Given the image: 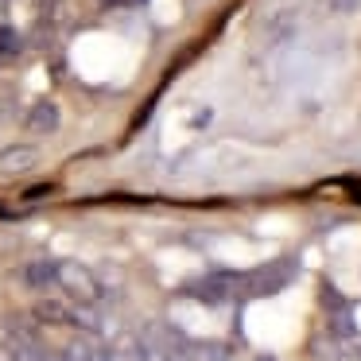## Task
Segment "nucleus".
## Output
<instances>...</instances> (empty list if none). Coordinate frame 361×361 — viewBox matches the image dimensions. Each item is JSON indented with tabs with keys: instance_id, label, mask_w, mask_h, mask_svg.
Here are the masks:
<instances>
[{
	"instance_id": "1",
	"label": "nucleus",
	"mask_w": 361,
	"mask_h": 361,
	"mask_svg": "<svg viewBox=\"0 0 361 361\" xmlns=\"http://www.w3.org/2000/svg\"><path fill=\"white\" fill-rule=\"evenodd\" d=\"M55 288H63L78 307H94L97 299H102V283H97V276L90 272L86 264H78V260H59L55 264Z\"/></svg>"
},
{
	"instance_id": "2",
	"label": "nucleus",
	"mask_w": 361,
	"mask_h": 361,
	"mask_svg": "<svg viewBox=\"0 0 361 361\" xmlns=\"http://www.w3.org/2000/svg\"><path fill=\"white\" fill-rule=\"evenodd\" d=\"M291 276H295V264L291 260H272V264L257 268L249 276H237V291L241 295H272V291L288 288Z\"/></svg>"
},
{
	"instance_id": "3",
	"label": "nucleus",
	"mask_w": 361,
	"mask_h": 361,
	"mask_svg": "<svg viewBox=\"0 0 361 361\" xmlns=\"http://www.w3.org/2000/svg\"><path fill=\"white\" fill-rule=\"evenodd\" d=\"M39 167V148L35 144H8L0 148V175H27Z\"/></svg>"
},
{
	"instance_id": "4",
	"label": "nucleus",
	"mask_w": 361,
	"mask_h": 361,
	"mask_svg": "<svg viewBox=\"0 0 361 361\" xmlns=\"http://www.w3.org/2000/svg\"><path fill=\"white\" fill-rule=\"evenodd\" d=\"M27 133H35V136H55L59 133V125H63V113H59V105L51 102V97H39V102L27 109Z\"/></svg>"
},
{
	"instance_id": "5",
	"label": "nucleus",
	"mask_w": 361,
	"mask_h": 361,
	"mask_svg": "<svg viewBox=\"0 0 361 361\" xmlns=\"http://www.w3.org/2000/svg\"><path fill=\"white\" fill-rule=\"evenodd\" d=\"M233 291H237V276H229V272H218V276H206V280L190 283V295L202 299V303H226Z\"/></svg>"
},
{
	"instance_id": "6",
	"label": "nucleus",
	"mask_w": 361,
	"mask_h": 361,
	"mask_svg": "<svg viewBox=\"0 0 361 361\" xmlns=\"http://www.w3.org/2000/svg\"><path fill=\"white\" fill-rule=\"evenodd\" d=\"M63 361H113V350L105 342H97L94 334H82L66 345Z\"/></svg>"
},
{
	"instance_id": "7",
	"label": "nucleus",
	"mask_w": 361,
	"mask_h": 361,
	"mask_svg": "<svg viewBox=\"0 0 361 361\" xmlns=\"http://www.w3.org/2000/svg\"><path fill=\"white\" fill-rule=\"evenodd\" d=\"M20 276L32 291H51L55 288V260H32V264H24Z\"/></svg>"
},
{
	"instance_id": "8",
	"label": "nucleus",
	"mask_w": 361,
	"mask_h": 361,
	"mask_svg": "<svg viewBox=\"0 0 361 361\" xmlns=\"http://www.w3.org/2000/svg\"><path fill=\"white\" fill-rule=\"evenodd\" d=\"M295 27H299V12L295 8H280L272 20H268V43H283V39H291L295 35Z\"/></svg>"
},
{
	"instance_id": "9",
	"label": "nucleus",
	"mask_w": 361,
	"mask_h": 361,
	"mask_svg": "<svg viewBox=\"0 0 361 361\" xmlns=\"http://www.w3.org/2000/svg\"><path fill=\"white\" fill-rule=\"evenodd\" d=\"M8 353H12V361H47L43 345L35 342L32 334H12L8 338Z\"/></svg>"
},
{
	"instance_id": "10",
	"label": "nucleus",
	"mask_w": 361,
	"mask_h": 361,
	"mask_svg": "<svg viewBox=\"0 0 361 361\" xmlns=\"http://www.w3.org/2000/svg\"><path fill=\"white\" fill-rule=\"evenodd\" d=\"M35 319L47 322V326H71V307L59 303V299H39L35 303Z\"/></svg>"
},
{
	"instance_id": "11",
	"label": "nucleus",
	"mask_w": 361,
	"mask_h": 361,
	"mask_svg": "<svg viewBox=\"0 0 361 361\" xmlns=\"http://www.w3.org/2000/svg\"><path fill=\"white\" fill-rule=\"evenodd\" d=\"M20 51V35L12 32V27H0V59H8Z\"/></svg>"
},
{
	"instance_id": "12",
	"label": "nucleus",
	"mask_w": 361,
	"mask_h": 361,
	"mask_svg": "<svg viewBox=\"0 0 361 361\" xmlns=\"http://www.w3.org/2000/svg\"><path fill=\"white\" fill-rule=\"evenodd\" d=\"M105 4H128V0H105Z\"/></svg>"
}]
</instances>
